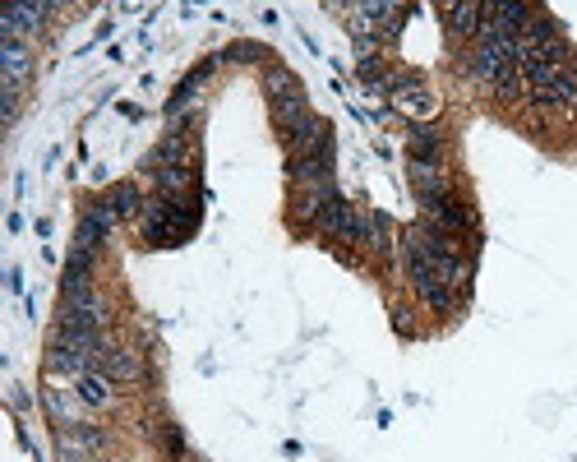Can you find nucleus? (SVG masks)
Segmentation results:
<instances>
[{
    "instance_id": "nucleus-1",
    "label": "nucleus",
    "mask_w": 577,
    "mask_h": 462,
    "mask_svg": "<svg viewBox=\"0 0 577 462\" xmlns=\"http://www.w3.org/2000/svg\"><path fill=\"white\" fill-rule=\"evenodd\" d=\"M527 102L536 111H573L577 107V61L573 65H522Z\"/></svg>"
},
{
    "instance_id": "nucleus-2",
    "label": "nucleus",
    "mask_w": 577,
    "mask_h": 462,
    "mask_svg": "<svg viewBox=\"0 0 577 462\" xmlns=\"http://www.w3.org/2000/svg\"><path fill=\"white\" fill-rule=\"evenodd\" d=\"M361 227H365V208H356L342 195H337L333 204L319 213V222H314V231H319L324 241H342V245H356V250H361Z\"/></svg>"
},
{
    "instance_id": "nucleus-3",
    "label": "nucleus",
    "mask_w": 577,
    "mask_h": 462,
    "mask_svg": "<svg viewBox=\"0 0 577 462\" xmlns=\"http://www.w3.org/2000/svg\"><path fill=\"white\" fill-rule=\"evenodd\" d=\"M421 213H425V222L453 231V236H476V213H471V204L457 199L453 190H448V195H434V199H421Z\"/></svg>"
},
{
    "instance_id": "nucleus-4",
    "label": "nucleus",
    "mask_w": 577,
    "mask_h": 462,
    "mask_svg": "<svg viewBox=\"0 0 577 462\" xmlns=\"http://www.w3.org/2000/svg\"><path fill=\"white\" fill-rule=\"evenodd\" d=\"M388 102H393L402 116H411V121L421 125V121H430L434 111H439V98H434L430 88L416 79V74H402L397 70L393 74V93H388Z\"/></svg>"
},
{
    "instance_id": "nucleus-5",
    "label": "nucleus",
    "mask_w": 577,
    "mask_h": 462,
    "mask_svg": "<svg viewBox=\"0 0 577 462\" xmlns=\"http://www.w3.org/2000/svg\"><path fill=\"white\" fill-rule=\"evenodd\" d=\"M333 171H337V139H324V144L314 148V153H305V158H287V176L296 190L333 181Z\"/></svg>"
},
{
    "instance_id": "nucleus-6",
    "label": "nucleus",
    "mask_w": 577,
    "mask_h": 462,
    "mask_svg": "<svg viewBox=\"0 0 577 462\" xmlns=\"http://www.w3.org/2000/svg\"><path fill=\"white\" fill-rule=\"evenodd\" d=\"M111 227H116V213H111L102 199H93V204L84 208V218H79V227H74V250H84V255H97L102 245L111 241Z\"/></svg>"
},
{
    "instance_id": "nucleus-7",
    "label": "nucleus",
    "mask_w": 577,
    "mask_h": 462,
    "mask_svg": "<svg viewBox=\"0 0 577 462\" xmlns=\"http://www.w3.org/2000/svg\"><path fill=\"white\" fill-rule=\"evenodd\" d=\"M28 70H33V51H28V42L0 37V93H24Z\"/></svg>"
},
{
    "instance_id": "nucleus-8",
    "label": "nucleus",
    "mask_w": 577,
    "mask_h": 462,
    "mask_svg": "<svg viewBox=\"0 0 577 462\" xmlns=\"http://www.w3.org/2000/svg\"><path fill=\"white\" fill-rule=\"evenodd\" d=\"M47 14H51L47 0H19V5H10L0 14V33L14 37V42H28V33H37L47 24Z\"/></svg>"
},
{
    "instance_id": "nucleus-9",
    "label": "nucleus",
    "mask_w": 577,
    "mask_h": 462,
    "mask_svg": "<svg viewBox=\"0 0 577 462\" xmlns=\"http://www.w3.org/2000/svg\"><path fill=\"white\" fill-rule=\"evenodd\" d=\"M439 14H444V28L457 37V42H476L485 28L481 0H453V5H439Z\"/></svg>"
},
{
    "instance_id": "nucleus-10",
    "label": "nucleus",
    "mask_w": 577,
    "mask_h": 462,
    "mask_svg": "<svg viewBox=\"0 0 577 462\" xmlns=\"http://www.w3.org/2000/svg\"><path fill=\"white\" fill-rule=\"evenodd\" d=\"M333 199H337V181L305 185V190H296V199H291V218L305 222V227H314V222H319V213H324Z\"/></svg>"
},
{
    "instance_id": "nucleus-11",
    "label": "nucleus",
    "mask_w": 577,
    "mask_h": 462,
    "mask_svg": "<svg viewBox=\"0 0 577 462\" xmlns=\"http://www.w3.org/2000/svg\"><path fill=\"white\" fill-rule=\"evenodd\" d=\"M407 176H411V190H416V204L421 199H434V195H448L453 185H448V171L444 162H407Z\"/></svg>"
},
{
    "instance_id": "nucleus-12",
    "label": "nucleus",
    "mask_w": 577,
    "mask_h": 462,
    "mask_svg": "<svg viewBox=\"0 0 577 462\" xmlns=\"http://www.w3.org/2000/svg\"><path fill=\"white\" fill-rule=\"evenodd\" d=\"M361 250H370V255H379V259H388V255L397 250V231H393V222H388L384 213H374V208H365Z\"/></svg>"
},
{
    "instance_id": "nucleus-13",
    "label": "nucleus",
    "mask_w": 577,
    "mask_h": 462,
    "mask_svg": "<svg viewBox=\"0 0 577 462\" xmlns=\"http://www.w3.org/2000/svg\"><path fill=\"white\" fill-rule=\"evenodd\" d=\"M97 370H102L111 384H134V379L144 375V361H139V352H130V347H116V342H111L107 352H102V365H97Z\"/></svg>"
},
{
    "instance_id": "nucleus-14",
    "label": "nucleus",
    "mask_w": 577,
    "mask_h": 462,
    "mask_svg": "<svg viewBox=\"0 0 577 462\" xmlns=\"http://www.w3.org/2000/svg\"><path fill=\"white\" fill-rule=\"evenodd\" d=\"M148 171H157V167H190V139H185V130H176L171 125L167 130V139L148 153V162H144Z\"/></svg>"
},
{
    "instance_id": "nucleus-15",
    "label": "nucleus",
    "mask_w": 577,
    "mask_h": 462,
    "mask_svg": "<svg viewBox=\"0 0 577 462\" xmlns=\"http://www.w3.org/2000/svg\"><path fill=\"white\" fill-rule=\"evenodd\" d=\"M407 158H416V162H444V134L434 130L430 121L411 125V134H407Z\"/></svg>"
},
{
    "instance_id": "nucleus-16",
    "label": "nucleus",
    "mask_w": 577,
    "mask_h": 462,
    "mask_svg": "<svg viewBox=\"0 0 577 462\" xmlns=\"http://www.w3.org/2000/svg\"><path fill=\"white\" fill-rule=\"evenodd\" d=\"M268 111H273V125L277 134H287L296 130V125L310 116V98L305 93H287V98H268Z\"/></svg>"
},
{
    "instance_id": "nucleus-17",
    "label": "nucleus",
    "mask_w": 577,
    "mask_h": 462,
    "mask_svg": "<svg viewBox=\"0 0 577 462\" xmlns=\"http://www.w3.org/2000/svg\"><path fill=\"white\" fill-rule=\"evenodd\" d=\"M102 204H107L111 213H116V222H121V218H139L148 199L139 195V185H134V181H116V185L107 190V195H102Z\"/></svg>"
},
{
    "instance_id": "nucleus-18",
    "label": "nucleus",
    "mask_w": 577,
    "mask_h": 462,
    "mask_svg": "<svg viewBox=\"0 0 577 462\" xmlns=\"http://www.w3.org/2000/svg\"><path fill=\"white\" fill-rule=\"evenodd\" d=\"M74 398L84 402V407H111V379L102 375V370H88V375L74 379Z\"/></svg>"
},
{
    "instance_id": "nucleus-19",
    "label": "nucleus",
    "mask_w": 577,
    "mask_h": 462,
    "mask_svg": "<svg viewBox=\"0 0 577 462\" xmlns=\"http://www.w3.org/2000/svg\"><path fill=\"white\" fill-rule=\"evenodd\" d=\"M153 176V195H171V199H181L185 190L194 185V167H157V171H148Z\"/></svg>"
},
{
    "instance_id": "nucleus-20",
    "label": "nucleus",
    "mask_w": 577,
    "mask_h": 462,
    "mask_svg": "<svg viewBox=\"0 0 577 462\" xmlns=\"http://www.w3.org/2000/svg\"><path fill=\"white\" fill-rule=\"evenodd\" d=\"M213 65H217V61H204V65H199V70H190V74H185L181 84H176V93H171V98H167V116H181V107L194 98V93H199V88H204V79H208V74H213Z\"/></svg>"
},
{
    "instance_id": "nucleus-21",
    "label": "nucleus",
    "mask_w": 577,
    "mask_h": 462,
    "mask_svg": "<svg viewBox=\"0 0 577 462\" xmlns=\"http://www.w3.org/2000/svg\"><path fill=\"white\" fill-rule=\"evenodd\" d=\"M264 93L268 98H287V93H305V84L287 70V65H268L264 70Z\"/></svg>"
},
{
    "instance_id": "nucleus-22",
    "label": "nucleus",
    "mask_w": 577,
    "mask_h": 462,
    "mask_svg": "<svg viewBox=\"0 0 577 462\" xmlns=\"http://www.w3.org/2000/svg\"><path fill=\"white\" fill-rule=\"evenodd\" d=\"M264 56H273V51L259 47V42H236L231 51H222V61H241V65H254V61H264Z\"/></svg>"
},
{
    "instance_id": "nucleus-23",
    "label": "nucleus",
    "mask_w": 577,
    "mask_h": 462,
    "mask_svg": "<svg viewBox=\"0 0 577 462\" xmlns=\"http://www.w3.org/2000/svg\"><path fill=\"white\" fill-rule=\"evenodd\" d=\"M393 329L402 333V338H411V319H407V310H393Z\"/></svg>"
}]
</instances>
